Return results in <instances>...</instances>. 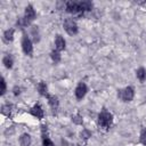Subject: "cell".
Instances as JSON below:
<instances>
[{
    "instance_id": "cell-1",
    "label": "cell",
    "mask_w": 146,
    "mask_h": 146,
    "mask_svg": "<svg viewBox=\"0 0 146 146\" xmlns=\"http://www.w3.org/2000/svg\"><path fill=\"white\" fill-rule=\"evenodd\" d=\"M113 114L111 112H108L107 110L103 108L99 114H98V117H97V122H98V125L105 130H108L112 125H113Z\"/></svg>"
},
{
    "instance_id": "cell-2",
    "label": "cell",
    "mask_w": 146,
    "mask_h": 146,
    "mask_svg": "<svg viewBox=\"0 0 146 146\" xmlns=\"http://www.w3.org/2000/svg\"><path fill=\"white\" fill-rule=\"evenodd\" d=\"M133 97H135V89L131 86H128L125 88L117 90V98L124 103L131 102L133 99Z\"/></svg>"
},
{
    "instance_id": "cell-3",
    "label": "cell",
    "mask_w": 146,
    "mask_h": 146,
    "mask_svg": "<svg viewBox=\"0 0 146 146\" xmlns=\"http://www.w3.org/2000/svg\"><path fill=\"white\" fill-rule=\"evenodd\" d=\"M63 27H64L65 32L68 35H75L79 32V27H78L76 22L73 18H71V17L65 18V21L63 22Z\"/></svg>"
},
{
    "instance_id": "cell-4",
    "label": "cell",
    "mask_w": 146,
    "mask_h": 146,
    "mask_svg": "<svg viewBox=\"0 0 146 146\" xmlns=\"http://www.w3.org/2000/svg\"><path fill=\"white\" fill-rule=\"evenodd\" d=\"M22 50L26 56L32 57V55H33V42L26 33H23V36H22Z\"/></svg>"
},
{
    "instance_id": "cell-5",
    "label": "cell",
    "mask_w": 146,
    "mask_h": 146,
    "mask_svg": "<svg viewBox=\"0 0 146 146\" xmlns=\"http://www.w3.org/2000/svg\"><path fill=\"white\" fill-rule=\"evenodd\" d=\"M65 10L67 13L72 14V15H78V16L82 15L79 1H67V2H65Z\"/></svg>"
},
{
    "instance_id": "cell-6",
    "label": "cell",
    "mask_w": 146,
    "mask_h": 146,
    "mask_svg": "<svg viewBox=\"0 0 146 146\" xmlns=\"http://www.w3.org/2000/svg\"><path fill=\"white\" fill-rule=\"evenodd\" d=\"M88 92V87L84 82H79L78 86L75 87V90H74V95H75V98L78 100H81Z\"/></svg>"
},
{
    "instance_id": "cell-7",
    "label": "cell",
    "mask_w": 146,
    "mask_h": 146,
    "mask_svg": "<svg viewBox=\"0 0 146 146\" xmlns=\"http://www.w3.org/2000/svg\"><path fill=\"white\" fill-rule=\"evenodd\" d=\"M29 113H30L32 116L36 117L38 120H42V119L44 117V111H43V108H42V106H41L40 104H34V105L30 108Z\"/></svg>"
},
{
    "instance_id": "cell-8",
    "label": "cell",
    "mask_w": 146,
    "mask_h": 146,
    "mask_svg": "<svg viewBox=\"0 0 146 146\" xmlns=\"http://www.w3.org/2000/svg\"><path fill=\"white\" fill-rule=\"evenodd\" d=\"M30 24L35 19V17H36V13H35V10H34V8H33V6L32 5H27L26 7H25V11H24V16H23Z\"/></svg>"
},
{
    "instance_id": "cell-9",
    "label": "cell",
    "mask_w": 146,
    "mask_h": 146,
    "mask_svg": "<svg viewBox=\"0 0 146 146\" xmlns=\"http://www.w3.org/2000/svg\"><path fill=\"white\" fill-rule=\"evenodd\" d=\"M46 98H47L48 104H49V106L51 107V110H52V111H57L58 107H59V99H58V97L55 96V95L48 94V95L46 96Z\"/></svg>"
},
{
    "instance_id": "cell-10",
    "label": "cell",
    "mask_w": 146,
    "mask_h": 146,
    "mask_svg": "<svg viewBox=\"0 0 146 146\" xmlns=\"http://www.w3.org/2000/svg\"><path fill=\"white\" fill-rule=\"evenodd\" d=\"M65 48H66L65 39L60 34H57L56 38H55V49L58 50V51H62V50H65Z\"/></svg>"
},
{
    "instance_id": "cell-11",
    "label": "cell",
    "mask_w": 146,
    "mask_h": 146,
    "mask_svg": "<svg viewBox=\"0 0 146 146\" xmlns=\"http://www.w3.org/2000/svg\"><path fill=\"white\" fill-rule=\"evenodd\" d=\"M79 5H80V9L82 11V15L87 11H91L92 8H94V3L89 0H82V1H79Z\"/></svg>"
},
{
    "instance_id": "cell-12",
    "label": "cell",
    "mask_w": 146,
    "mask_h": 146,
    "mask_svg": "<svg viewBox=\"0 0 146 146\" xmlns=\"http://www.w3.org/2000/svg\"><path fill=\"white\" fill-rule=\"evenodd\" d=\"M18 141H19V145L21 146H30L32 144V137L27 132H24V133H22L19 136Z\"/></svg>"
},
{
    "instance_id": "cell-13",
    "label": "cell",
    "mask_w": 146,
    "mask_h": 146,
    "mask_svg": "<svg viewBox=\"0 0 146 146\" xmlns=\"http://www.w3.org/2000/svg\"><path fill=\"white\" fill-rule=\"evenodd\" d=\"M14 35H15V30L14 29H8L2 34V41L5 43H9L14 40Z\"/></svg>"
},
{
    "instance_id": "cell-14",
    "label": "cell",
    "mask_w": 146,
    "mask_h": 146,
    "mask_svg": "<svg viewBox=\"0 0 146 146\" xmlns=\"http://www.w3.org/2000/svg\"><path fill=\"white\" fill-rule=\"evenodd\" d=\"M13 108H14V106H13L11 104H9V103L3 104V105L1 106V113H2L3 115L8 116V117H11V116H13Z\"/></svg>"
},
{
    "instance_id": "cell-15",
    "label": "cell",
    "mask_w": 146,
    "mask_h": 146,
    "mask_svg": "<svg viewBox=\"0 0 146 146\" xmlns=\"http://www.w3.org/2000/svg\"><path fill=\"white\" fill-rule=\"evenodd\" d=\"M36 89H38L39 95H41V96H43V97H46V96L48 95V86H47V83H46L44 81H40V82L38 83Z\"/></svg>"
},
{
    "instance_id": "cell-16",
    "label": "cell",
    "mask_w": 146,
    "mask_h": 146,
    "mask_svg": "<svg viewBox=\"0 0 146 146\" xmlns=\"http://www.w3.org/2000/svg\"><path fill=\"white\" fill-rule=\"evenodd\" d=\"M2 64L5 65L6 68L10 70L13 67V65H14V58H13V56L11 55H5L3 58H2Z\"/></svg>"
},
{
    "instance_id": "cell-17",
    "label": "cell",
    "mask_w": 146,
    "mask_h": 146,
    "mask_svg": "<svg viewBox=\"0 0 146 146\" xmlns=\"http://www.w3.org/2000/svg\"><path fill=\"white\" fill-rule=\"evenodd\" d=\"M50 58H51V60H52L55 64H58V63L60 62V59H62L60 51H58V50H56V49L51 50V51H50Z\"/></svg>"
},
{
    "instance_id": "cell-18",
    "label": "cell",
    "mask_w": 146,
    "mask_h": 146,
    "mask_svg": "<svg viewBox=\"0 0 146 146\" xmlns=\"http://www.w3.org/2000/svg\"><path fill=\"white\" fill-rule=\"evenodd\" d=\"M31 35L33 36V41L34 42H39L40 41V33H39V29L36 25H32L31 26Z\"/></svg>"
},
{
    "instance_id": "cell-19",
    "label": "cell",
    "mask_w": 146,
    "mask_h": 146,
    "mask_svg": "<svg viewBox=\"0 0 146 146\" xmlns=\"http://www.w3.org/2000/svg\"><path fill=\"white\" fill-rule=\"evenodd\" d=\"M136 76L140 82H144L146 80V70L144 67H139L136 71Z\"/></svg>"
},
{
    "instance_id": "cell-20",
    "label": "cell",
    "mask_w": 146,
    "mask_h": 146,
    "mask_svg": "<svg viewBox=\"0 0 146 146\" xmlns=\"http://www.w3.org/2000/svg\"><path fill=\"white\" fill-rule=\"evenodd\" d=\"M16 25H17L19 29H22V30H23L24 27H27V26H29V25H31V24H30V23H29L24 17H18V18H17V22H16Z\"/></svg>"
},
{
    "instance_id": "cell-21",
    "label": "cell",
    "mask_w": 146,
    "mask_h": 146,
    "mask_svg": "<svg viewBox=\"0 0 146 146\" xmlns=\"http://www.w3.org/2000/svg\"><path fill=\"white\" fill-rule=\"evenodd\" d=\"M91 136H92V133H91V131L88 130V129H82V131L80 132V138L83 139V140H88Z\"/></svg>"
},
{
    "instance_id": "cell-22",
    "label": "cell",
    "mask_w": 146,
    "mask_h": 146,
    "mask_svg": "<svg viewBox=\"0 0 146 146\" xmlns=\"http://www.w3.org/2000/svg\"><path fill=\"white\" fill-rule=\"evenodd\" d=\"M42 146H55V144L48 136H42Z\"/></svg>"
},
{
    "instance_id": "cell-23",
    "label": "cell",
    "mask_w": 146,
    "mask_h": 146,
    "mask_svg": "<svg viewBox=\"0 0 146 146\" xmlns=\"http://www.w3.org/2000/svg\"><path fill=\"white\" fill-rule=\"evenodd\" d=\"M72 122L75 123V124H78V125L82 124V123H83L82 116H81L80 114H75V115H73V116H72Z\"/></svg>"
},
{
    "instance_id": "cell-24",
    "label": "cell",
    "mask_w": 146,
    "mask_h": 146,
    "mask_svg": "<svg viewBox=\"0 0 146 146\" xmlns=\"http://www.w3.org/2000/svg\"><path fill=\"white\" fill-rule=\"evenodd\" d=\"M139 143L146 146V129H141L140 135H139Z\"/></svg>"
},
{
    "instance_id": "cell-25",
    "label": "cell",
    "mask_w": 146,
    "mask_h": 146,
    "mask_svg": "<svg viewBox=\"0 0 146 146\" xmlns=\"http://www.w3.org/2000/svg\"><path fill=\"white\" fill-rule=\"evenodd\" d=\"M6 91H7V83H6L5 78H1V96H3Z\"/></svg>"
},
{
    "instance_id": "cell-26",
    "label": "cell",
    "mask_w": 146,
    "mask_h": 146,
    "mask_svg": "<svg viewBox=\"0 0 146 146\" xmlns=\"http://www.w3.org/2000/svg\"><path fill=\"white\" fill-rule=\"evenodd\" d=\"M21 87H18V86H15L14 87V89H13V91H14V96H18V95H21Z\"/></svg>"
}]
</instances>
